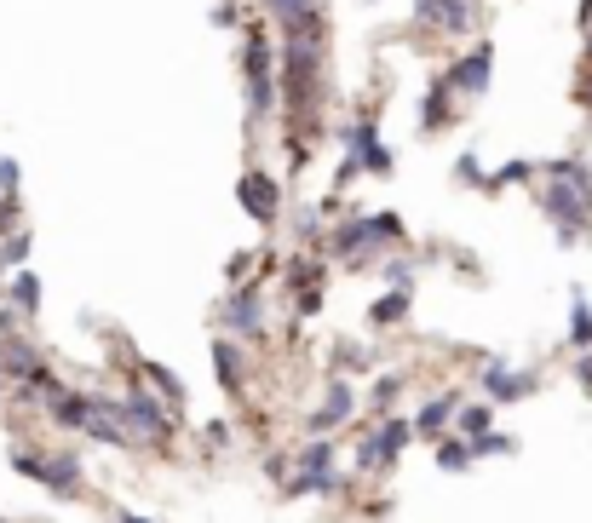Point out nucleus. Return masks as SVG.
Instances as JSON below:
<instances>
[{"instance_id": "nucleus-7", "label": "nucleus", "mask_w": 592, "mask_h": 523, "mask_svg": "<svg viewBox=\"0 0 592 523\" xmlns=\"http://www.w3.org/2000/svg\"><path fill=\"white\" fill-rule=\"evenodd\" d=\"M225 328L236 340H259L265 334V299H259V288H242V294L225 299Z\"/></svg>"}, {"instance_id": "nucleus-24", "label": "nucleus", "mask_w": 592, "mask_h": 523, "mask_svg": "<svg viewBox=\"0 0 592 523\" xmlns=\"http://www.w3.org/2000/svg\"><path fill=\"white\" fill-rule=\"evenodd\" d=\"M23 253H29V230H18V236L6 242V253H0V259H6V265H18Z\"/></svg>"}, {"instance_id": "nucleus-18", "label": "nucleus", "mask_w": 592, "mask_h": 523, "mask_svg": "<svg viewBox=\"0 0 592 523\" xmlns=\"http://www.w3.org/2000/svg\"><path fill=\"white\" fill-rule=\"evenodd\" d=\"M460 432H466V443H478V437H489V426H495V403H472V409H455Z\"/></svg>"}, {"instance_id": "nucleus-27", "label": "nucleus", "mask_w": 592, "mask_h": 523, "mask_svg": "<svg viewBox=\"0 0 592 523\" xmlns=\"http://www.w3.org/2000/svg\"><path fill=\"white\" fill-rule=\"evenodd\" d=\"M575 380H581V386L592 391V351H587V357H581V363H575Z\"/></svg>"}, {"instance_id": "nucleus-3", "label": "nucleus", "mask_w": 592, "mask_h": 523, "mask_svg": "<svg viewBox=\"0 0 592 523\" xmlns=\"http://www.w3.org/2000/svg\"><path fill=\"white\" fill-rule=\"evenodd\" d=\"M12 466H18L23 478L46 483L52 495H75V489H81V460L75 455H35V449H18Z\"/></svg>"}, {"instance_id": "nucleus-19", "label": "nucleus", "mask_w": 592, "mask_h": 523, "mask_svg": "<svg viewBox=\"0 0 592 523\" xmlns=\"http://www.w3.org/2000/svg\"><path fill=\"white\" fill-rule=\"evenodd\" d=\"M437 466H443V472H466V466H472V443H460V437H437Z\"/></svg>"}, {"instance_id": "nucleus-22", "label": "nucleus", "mask_w": 592, "mask_h": 523, "mask_svg": "<svg viewBox=\"0 0 592 523\" xmlns=\"http://www.w3.org/2000/svg\"><path fill=\"white\" fill-rule=\"evenodd\" d=\"M570 340L575 345H592V305H587V299H575V311H570Z\"/></svg>"}, {"instance_id": "nucleus-20", "label": "nucleus", "mask_w": 592, "mask_h": 523, "mask_svg": "<svg viewBox=\"0 0 592 523\" xmlns=\"http://www.w3.org/2000/svg\"><path fill=\"white\" fill-rule=\"evenodd\" d=\"M271 12L288 23V29H294V23H311V18H317V0H271Z\"/></svg>"}, {"instance_id": "nucleus-5", "label": "nucleus", "mask_w": 592, "mask_h": 523, "mask_svg": "<svg viewBox=\"0 0 592 523\" xmlns=\"http://www.w3.org/2000/svg\"><path fill=\"white\" fill-rule=\"evenodd\" d=\"M340 489V472H334V443L317 437V443H305V455H299V478H294V495H334Z\"/></svg>"}, {"instance_id": "nucleus-4", "label": "nucleus", "mask_w": 592, "mask_h": 523, "mask_svg": "<svg viewBox=\"0 0 592 523\" xmlns=\"http://www.w3.org/2000/svg\"><path fill=\"white\" fill-rule=\"evenodd\" d=\"M409 437H414L409 420H397V414L380 420V432L363 437V449H357V472H391L403 460V449H409Z\"/></svg>"}, {"instance_id": "nucleus-26", "label": "nucleus", "mask_w": 592, "mask_h": 523, "mask_svg": "<svg viewBox=\"0 0 592 523\" xmlns=\"http://www.w3.org/2000/svg\"><path fill=\"white\" fill-rule=\"evenodd\" d=\"M213 23H219V29H230V23H236V6H230V0H219V6H213Z\"/></svg>"}, {"instance_id": "nucleus-1", "label": "nucleus", "mask_w": 592, "mask_h": 523, "mask_svg": "<svg viewBox=\"0 0 592 523\" xmlns=\"http://www.w3.org/2000/svg\"><path fill=\"white\" fill-rule=\"evenodd\" d=\"M547 190H541V207H547L558 230H564V242H575L592 219V167L581 156H564L547 167Z\"/></svg>"}, {"instance_id": "nucleus-14", "label": "nucleus", "mask_w": 592, "mask_h": 523, "mask_svg": "<svg viewBox=\"0 0 592 523\" xmlns=\"http://www.w3.org/2000/svg\"><path fill=\"white\" fill-rule=\"evenodd\" d=\"M455 409H460L455 397H432V403H426V409L414 414L409 426H414L420 437H443V432H449V420H455Z\"/></svg>"}, {"instance_id": "nucleus-6", "label": "nucleus", "mask_w": 592, "mask_h": 523, "mask_svg": "<svg viewBox=\"0 0 592 523\" xmlns=\"http://www.w3.org/2000/svg\"><path fill=\"white\" fill-rule=\"evenodd\" d=\"M345 144H351V156H345V173H357V167H368V173H391V150L380 144V127L374 121H357L351 133H345Z\"/></svg>"}, {"instance_id": "nucleus-23", "label": "nucleus", "mask_w": 592, "mask_h": 523, "mask_svg": "<svg viewBox=\"0 0 592 523\" xmlns=\"http://www.w3.org/2000/svg\"><path fill=\"white\" fill-rule=\"evenodd\" d=\"M144 374H150V386H156V391H167L173 403H184V386L173 380V374H167V368H144Z\"/></svg>"}, {"instance_id": "nucleus-11", "label": "nucleus", "mask_w": 592, "mask_h": 523, "mask_svg": "<svg viewBox=\"0 0 592 523\" xmlns=\"http://www.w3.org/2000/svg\"><path fill=\"white\" fill-rule=\"evenodd\" d=\"M121 414H127V420H133L138 432H150V437H167L173 432V420H167V409H161L156 397H150V391H127V403H121Z\"/></svg>"}, {"instance_id": "nucleus-9", "label": "nucleus", "mask_w": 592, "mask_h": 523, "mask_svg": "<svg viewBox=\"0 0 592 523\" xmlns=\"http://www.w3.org/2000/svg\"><path fill=\"white\" fill-rule=\"evenodd\" d=\"M351 414H357V391L345 386V380H328V397H322V409L305 426H311V437H328V432H340Z\"/></svg>"}, {"instance_id": "nucleus-15", "label": "nucleus", "mask_w": 592, "mask_h": 523, "mask_svg": "<svg viewBox=\"0 0 592 523\" xmlns=\"http://www.w3.org/2000/svg\"><path fill=\"white\" fill-rule=\"evenodd\" d=\"M52 414H58L64 432H81L87 414H92V397H81V391H52Z\"/></svg>"}, {"instance_id": "nucleus-21", "label": "nucleus", "mask_w": 592, "mask_h": 523, "mask_svg": "<svg viewBox=\"0 0 592 523\" xmlns=\"http://www.w3.org/2000/svg\"><path fill=\"white\" fill-rule=\"evenodd\" d=\"M403 311H409V288H391V294L380 299V305H374V328H386V322H397Z\"/></svg>"}, {"instance_id": "nucleus-2", "label": "nucleus", "mask_w": 592, "mask_h": 523, "mask_svg": "<svg viewBox=\"0 0 592 523\" xmlns=\"http://www.w3.org/2000/svg\"><path fill=\"white\" fill-rule=\"evenodd\" d=\"M242 75H248V110L253 115H271L276 110V52H271V35H265V29H253V35H248Z\"/></svg>"}, {"instance_id": "nucleus-8", "label": "nucleus", "mask_w": 592, "mask_h": 523, "mask_svg": "<svg viewBox=\"0 0 592 523\" xmlns=\"http://www.w3.org/2000/svg\"><path fill=\"white\" fill-rule=\"evenodd\" d=\"M489 69H495V52H489V46H472L460 64H449L443 87H449V92H466V98H478V92L489 87Z\"/></svg>"}, {"instance_id": "nucleus-29", "label": "nucleus", "mask_w": 592, "mask_h": 523, "mask_svg": "<svg viewBox=\"0 0 592 523\" xmlns=\"http://www.w3.org/2000/svg\"><path fill=\"white\" fill-rule=\"evenodd\" d=\"M121 523H144V518H121Z\"/></svg>"}, {"instance_id": "nucleus-16", "label": "nucleus", "mask_w": 592, "mask_h": 523, "mask_svg": "<svg viewBox=\"0 0 592 523\" xmlns=\"http://www.w3.org/2000/svg\"><path fill=\"white\" fill-rule=\"evenodd\" d=\"M213 368H219L225 391H242V380H248V363H242V351H236L230 340H213Z\"/></svg>"}, {"instance_id": "nucleus-28", "label": "nucleus", "mask_w": 592, "mask_h": 523, "mask_svg": "<svg viewBox=\"0 0 592 523\" xmlns=\"http://www.w3.org/2000/svg\"><path fill=\"white\" fill-rule=\"evenodd\" d=\"M581 104H587V110H592V81H587V92H581Z\"/></svg>"}, {"instance_id": "nucleus-12", "label": "nucleus", "mask_w": 592, "mask_h": 523, "mask_svg": "<svg viewBox=\"0 0 592 523\" xmlns=\"http://www.w3.org/2000/svg\"><path fill=\"white\" fill-rule=\"evenodd\" d=\"M414 18L426 23V29H443V35H460L466 23H472V0H420V12Z\"/></svg>"}, {"instance_id": "nucleus-25", "label": "nucleus", "mask_w": 592, "mask_h": 523, "mask_svg": "<svg viewBox=\"0 0 592 523\" xmlns=\"http://www.w3.org/2000/svg\"><path fill=\"white\" fill-rule=\"evenodd\" d=\"M397 391H403V374H386V380H380V386H374V403H391V397H397Z\"/></svg>"}, {"instance_id": "nucleus-10", "label": "nucleus", "mask_w": 592, "mask_h": 523, "mask_svg": "<svg viewBox=\"0 0 592 523\" xmlns=\"http://www.w3.org/2000/svg\"><path fill=\"white\" fill-rule=\"evenodd\" d=\"M478 386L489 391V403H524L529 391H535V374H518V368H506V363H483Z\"/></svg>"}, {"instance_id": "nucleus-13", "label": "nucleus", "mask_w": 592, "mask_h": 523, "mask_svg": "<svg viewBox=\"0 0 592 523\" xmlns=\"http://www.w3.org/2000/svg\"><path fill=\"white\" fill-rule=\"evenodd\" d=\"M242 207H248L259 225H276V207H282V196H276V179H265V173H248V179H242Z\"/></svg>"}, {"instance_id": "nucleus-17", "label": "nucleus", "mask_w": 592, "mask_h": 523, "mask_svg": "<svg viewBox=\"0 0 592 523\" xmlns=\"http://www.w3.org/2000/svg\"><path fill=\"white\" fill-rule=\"evenodd\" d=\"M6 299H12V311L35 317V311H41V276H35V271H18L12 282H6Z\"/></svg>"}]
</instances>
